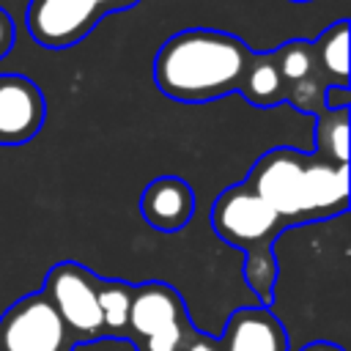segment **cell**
Segmentation results:
<instances>
[{
    "mask_svg": "<svg viewBox=\"0 0 351 351\" xmlns=\"http://www.w3.org/2000/svg\"><path fill=\"white\" fill-rule=\"evenodd\" d=\"M250 60L252 52L239 36L189 27L159 47L154 80L176 101H211L241 88Z\"/></svg>",
    "mask_w": 351,
    "mask_h": 351,
    "instance_id": "6da1fadb",
    "label": "cell"
},
{
    "mask_svg": "<svg viewBox=\"0 0 351 351\" xmlns=\"http://www.w3.org/2000/svg\"><path fill=\"white\" fill-rule=\"evenodd\" d=\"M189 335L186 304L173 285L143 282L132 288L126 337H134L137 351H181Z\"/></svg>",
    "mask_w": 351,
    "mask_h": 351,
    "instance_id": "7a4b0ae2",
    "label": "cell"
},
{
    "mask_svg": "<svg viewBox=\"0 0 351 351\" xmlns=\"http://www.w3.org/2000/svg\"><path fill=\"white\" fill-rule=\"evenodd\" d=\"M285 222L247 186V184H233L211 206V228L214 233L233 244L241 247L244 252L252 250H269L271 239Z\"/></svg>",
    "mask_w": 351,
    "mask_h": 351,
    "instance_id": "3957f363",
    "label": "cell"
},
{
    "mask_svg": "<svg viewBox=\"0 0 351 351\" xmlns=\"http://www.w3.org/2000/svg\"><path fill=\"white\" fill-rule=\"evenodd\" d=\"M44 293L71 332L74 343L96 340L99 335H104L99 310V280L93 271L71 261L58 263L44 280Z\"/></svg>",
    "mask_w": 351,
    "mask_h": 351,
    "instance_id": "277c9868",
    "label": "cell"
},
{
    "mask_svg": "<svg viewBox=\"0 0 351 351\" xmlns=\"http://www.w3.org/2000/svg\"><path fill=\"white\" fill-rule=\"evenodd\" d=\"M74 346L44 291L22 296L0 315V351H74Z\"/></svg>",
    "mask_w": 351,
    "mask_h": 351,
    "instance_id": "5b68a950",
    "label": "cell"
},
{
    "mask_svg": "<svg viewBox=\"0 0 351 351\" xmlns=\"http://www.w3.org/2000/svg\"><path fill=\"white\" fill-rule=\"evenodd\" d=\"M304 170L307 159L293 148H271L263 154L244 181L285 225L304 222Z\"/></svg>",
    "mask_w": 351,
    "mask_h": 351,
    "instance_id": "8992f818",
    "label": "cell"
},
{
    "mask_svg": "<svg viewBox=\"0 0 351 351\" xmlns=\"http://www.w3.org/2000/svg\"><path fill=\"white\" fill-rule=\"evenodd\" d=\"M104 0H30L27 30L47 49L74 47L104 14Z\"/></svg>",
    "mask_w": 351,
    "mask_h": 351,
    "instance_id": "52a82bcc",
    "label": "cell"
},
{
    "mask_svg": "<svg viewBox=\"0 0 351 351\" xmlns=\"http://www.w3.org/2000/svg\"><path fill=\"white\" fill-rule=\"evenodd\" d=\"M47 101L22 74H0V145H22L44 123Z\"/></svg>",
    "mask_w": 351,
    "mask_h": 351,
    "instance_id": "ba28073f",
    "label": "cell"
},
{
    "mask_svg": "<svg viewBox=\"0 0 351 351\" xmlns=\"http://www.w3.org/2000/svg\"><path fill=\"white\" fill-rule=\"evenodd\" d=\"M222 351H291L288 332L269 307H239L230 313L222 340Z\"/></svg>",
    "mask_w": 351,
    "mask_h": 351,
    "instance_id": "9c48e42d",
    "label": "cell"
},
{
    "mask_svg": "<svg viewBox=\"0 0 351 351\" xmlns=\"http://www.w3.org/2000/svg\"><path fill=\"white\" fill-rule=\"evenodd\" d=\"M140 211L151 228L162 233H176L192 219L195 192L178 176H159L143 189Z\"/></svg>",
    "mask_w": 351,
    "mask_h": 351,
    "instance_id": "30bf717a",
    "label": "cell"
},
{
    "mask_svg": "<svg viewBox=\"0 0 351 351\" xmlns=\"http://www.w3.org/2000/svg\"><path fill=\"white\" fill-rule=\"evenodd\" d=\"M348 206V165L307 159L304 170V214L307 219H324L346 211Z\"/></svg>",
    "mask_w": 351,
    "mask_h": 351,
    "instance_id": "8fae6325",
    "label": "cell"
},
{
    "mask_svg": "<svg viewBox=\"0 0 351 351\" xmlns=\"http://www.w3.org/2000/svg\"><path fill=\"white\" fill-rule=\"evenodd\" d=\"M315 66L324 71L329 85H348V22L337 19L313 44Z\"/></svg>",
    "mask_w": 351,
    "mask_h": 351,
    "instance_id": "7c38bea8",
    "label": "cell"
},
{
    "mask_svg": "<svg viewBox=\"0 0 351 351\" xmlns=\"http://www.w3.org/2000/svg\"><path fill=\"white\" fill-rule=\"evenodd\" d=\"M285 80L280 77V69H277V60L274 55H263V58H252L250 60V69L241 80V93L250 104L255 107H271L277 104L282 96H285Z\"/></svg>",
    "mask_w": 351,
    "mask_h": 351,
    "instance_id": "4fadbf2b",
    "label": "cell"
},
{
    "mask_svg": "<svg viewBox=\"0 0 351 351\" xmlns=\"http://www.w3.org/2000/svg\"><path fill=\"white\" fill-rule=\"evenodd\" d=\"M129 304H132V285L121 280H104V282L99 280V310L107 335L126 337Z\"/></svg>",
    "mask_w": 351,
    "mask_h": 351,
    "instance_id": "5bb4252c",
    "label": "cell"
},
{
    "mask_svg": "<svg viewBox=\"0 0 351 351\" xmlns=\"http://www.w3.org/2000/svg\"><path fill=\"white\" fill-rule=\"evenodd\" d=\"M318 154L326 162H348V110L318 112Z\"/></svg>",
    "mask_w": 351,
    "mask_h": 351,
    "instance_id": "9a60e30c",
    "label": "cell"
},
{
    "mask_svg": "<svg viewBox=\"0 0 351 351\" xmlns=\"http://www.w3.org/2000/svg\"><path fill=\"white\" fill-rule=\"evenodd\" d=\"M244 280L252 288V293L261 299V307H266L274 296V280H277V263L274 252L269 250H252L244 258Z\"/></svg>",
    "mask_w": 351,
    "mask_h": 351,
    "instance_id": "2e32d148",
    "label": "cell"
},
{
    "mask_svg": "<svg viewBox=\"0 0 351 351\" xmlns=\"http://www.w3.org/2000/svg\"><path fill=\"white\" fill-rule=\"evenodd\" d=\"M274 60H277V69H280V77L285 82H299L310 74H315V52H313V44L307 41H291L285 44L282 49L274 52Z\"/></svg>",
    "mask_w": 351,
    "mask_h": 351,
    "instance_id": "e0dca14e",
    "label": "cell"
},
{
    "mask_svg": "<svg viewBox=\"0 0 351 351\" xmlns=\"http://www.w3.org/2000/svg\"><path fill=\"white\" fill-rule=\"evenodd\" d=\"M288 99L302 112H321V85L315 82V74H310V77H304L299 82H291Z\"/></svg>",
    "mask_w": 351,
    "mask_h": 351,
    "instance_id": "ac0fdd59",
    "label": "cell"
},
{
    "mask_svg": "<svg viewBox=\"0 0 351 351\" xmlns=\"http://www.w3.org/2000/svg\"><path fill=\"white\" fill-rule=\"evenodd\" d=\"M326 110H348L351 104V93H348V85H329L324 93H321Z\"/></svg>",
    "mask_w": 351,
    "mask_h": 351,
    "instance_id": "d6986e66",
    "label": "cell"
},
{
    "mask_svg": "<svg viewBox=\"0 0 351 351\" xmlns=\"http://www.w3.org/2000/svg\"><path fill=\"white\" fill-rule=\"evenodd\" d=\"M181 351H222V348H219V340L217 337H211L206 332H192L186 337V343H184Z\"/></svg>",
    "mask_w": 351,
    "mask_h": 351,
    "instance_id": "ffe728a7",
    "label": "cell"
},
{
    "mask_svg": "<svg viewBox=\"0 0 351 351\" xmlns=\"http://www.w3.org/2000/svg\"><path fill=\"white\" fill-rule=\"evenodd\" d=\"M11 44H14V22H11V16L0 8V58L11 49Z\"/></svg>",
    "mask_w": 351,
    "mask_h": 351,
    "instance_id": "44dd1931",
    "label": "cell"
},
{
    "mask_svg": "<svg viewBox=\"0 0 351 351\" xmlns=\"http://www.w3.org/2000/svg\"><path fill=\"white\" fill-rule=\"evenodd\" d=\"M299 351H346V348H340L337 343H329V340H313V343L302 346Z\"/></svg>",
    "mask_w": 351,
    "mask_h": 351,
    "instance_id": "7402d4cb",
    "label": "cell"
},
{
    "mask_svg": "<svg viewBox=\"0 0 351 351\" xmlns=\"http://www.w3.org/2000/svg\"><path fill=\"white\" fill-rule=\"evenodd\" d=\"M134 3H140V0H104V8L107 11H121V8H129Z\"/></svg>",
    "mask_w": 351,
    "mask_h": 351,
    "instance_id": "603a6c76",
    "label": "cell"
},
{
    "mask_svg": "<svg viewBox=\"0 0 351 351\" xmlns=\"http://www.w3.org/2000/svg\"><path fill=\"white\" fill-rule=\"evenodd\" d=\"M293 3H307V0H293Z\"/></svg>",
    "mask_w": 351,
    "mask_h": 351,
    "instance_id": "cb8c5ba5",
    "label": "cell"
}]
</instances>
